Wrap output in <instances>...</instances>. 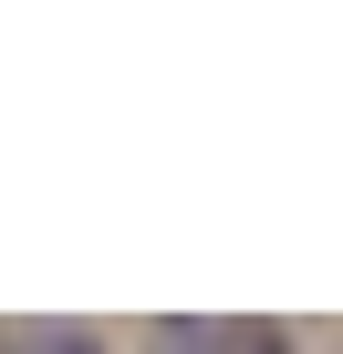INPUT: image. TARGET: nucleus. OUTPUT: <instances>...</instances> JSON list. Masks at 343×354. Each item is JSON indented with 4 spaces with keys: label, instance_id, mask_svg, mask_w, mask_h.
<instances>
[{
    "label": "nucleus",
    "instance_id": "f257e3e1",
    "mask_svg": "<svg viewBox=\"0 0 343 354\" xmlns=\"http://www.w3.org/2000/svg\"><path fill=\"white\" fill-rule=\"evenodd\" d=\"M63 354H94V344H63Z\"/></svg>",
    "mask_w": 343,
    "mask_h": 354
}]
</instances>
